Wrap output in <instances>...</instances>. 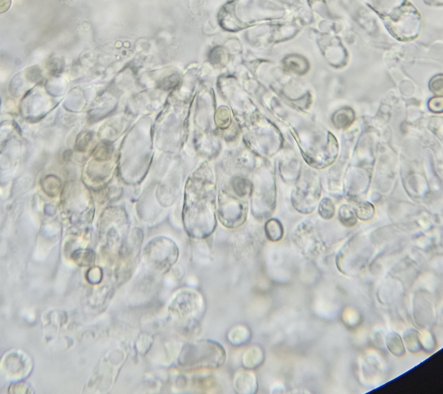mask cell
I'll list each match as a JSON object with an SVG mask.
<instances>
[{"instance_id": "ba28073f", "label": "cell", "mask_w": 443, "mask_h": 394, "mask_svg": "<svg viewBox=\"0 0 443 394\" xmlns=\"http://www.w3.org/2000/svg\"><path fill=\"white\" fill-rule=\"evenodd\" d=\"M334 207L329 200H324L320 207V214L324 219H331L334 215Z\"/></svg>"}, {"instance_id": "3957f363", "label": "cell", "mask_w": 443, "mask_h": 394, "mask_svg": "<svg viewBox=\"0 0 443 394\" xmlns=\"http://www.w3.org/2000/svg\"><path fill=\"white\" fill-rule=\"evenodd\" d=\"M387 345L389 350L396 357H402L406 353L401 337L396 333H391L387 336Z\"/></svg>"}, {"instance_id": "52a82bcc", "label": "cell", "mask_w": 443, "mask_h": 394, "mask_svg": "<svg viewBox=\"0 0 443 394\" xmlns=\"http://www.w3.org/2000/svg\"><path fill=\"white\" fill-rule=\"evenodd\" d=\"M374 209L371 204H364L356 209V215L362 220H368L373 217Z\"/></svg>"}, {"instance_id": "5b68a950", "label": "cell", "mask_w": 443, "mask_h": 394, "mask_svg": "<svg viewBox=\"0 0 443 394\" xmlns=\"http://www.w3.org/2000/svg\"><path fill=\"white\" fill-rule=\"evenodd\" d=\"M354 113L352 109H342L338 111L333 117L335 125L339 128H345L349 126L353 122Z\"/></svg>"}, {"instance_id": "6da1fadb", "label": "cell", "mask_w": 443, "mask_h": 394, "mask_svg": "<svg viewBox=\"0 0 443 394\" xmlns=\"http://www.w3.org/2000/svg\"><path fill=\"white\" fill-rule=\"evenodd\" d=\"M226 353L216 341L203 340L185 346L179 356V364L184 370L197 371L216 370L224 365Z\"/></svg>"}, {"instance_id": "7a4b0ae2", "label": "cell", "mask_w": 443, "mask_h": 394, "mask_svg": "<svg viewBox=\"0 0 443 394\" xmlns=\"http://www.w3.org/2000/svg\"><path fill=\"white\" fill-rule=\"evenodd\" d=\"M179 251L173 242L158 239L150 242L144 249V256L149 265L159 271H166L176 262Z\"/></svg>"}, {"instance_id": "8992f818", "label": "cell", "mask_w": 443, "mask_h": 394, "mask_svg": "<svg viewBox=\"0 0 443 394\" xmlns=\"http://www.w3.org/2000/svg\"><path fill=\"white\" fill-rule=\"evenodd\" d=\"M339 219L347 227H353L357 223L356 216L354 215L351 209L347 206H343L339 210Z\"/></svg>"}, {"instance_id": "277c9868", "label": "cell", "mask_w": 443, "mask_h": 394, "mask_svg": "<svg viewBox=\"0 0 443 394\" xmlns=\"http://www.w3.org/2000/svg\"><path fill=\"white\" fill-rule=\"evenodd\" d=\"M266 234L270 241H279L283 236V226L277 220H270L266 226Z\"/></svg>"}]
</instances>
